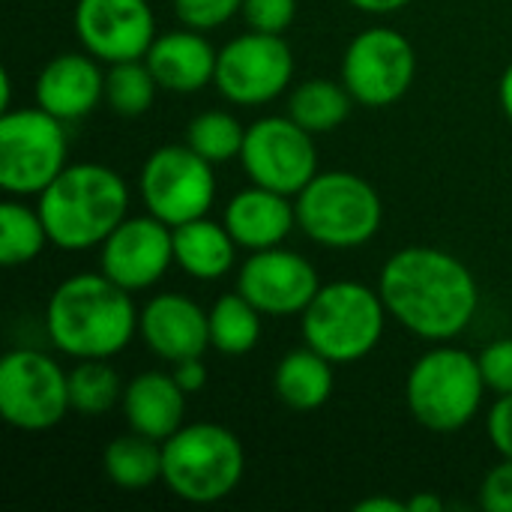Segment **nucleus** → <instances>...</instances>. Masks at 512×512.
Returning <instances> with one entry per match:
<instances>
[{
	"label": "nucleus",
	"mask_w": 512,
	"mask_h": 512,
	"mask_svg": "<svg viewBox=\"0 0 512 512\" xmlns=\"http://www.w3.org/2000/svg\"><path fill=\"white\" fill-rule=\"evenodd\" d=\"M498 99H501V108H504V114L510 117V123H512V63L504 69V75H501Z\"/></svg>",
	"instance_id": "obj_40"
},
{
	"label": "nucleus",
	"mask_w": 512,
	"mask_h": 512,
	"mask_svg": "<svg viewBox=\"0 0 512 512\" xmlns=\"http://www.w3.org/2000/svg\"><path fill=\"white\" fill-rule=\"evenodd\" d=\"M48 243L51 237L36 207H27L21 201L0 204V261L6 267L30 264L42 255Z\"/></svg>",
	"instance_id": "obj_27"
},
{
	"label": "nucleus",
	"mask_w": 512,
	"mask_h": 512,
	"mask_svg": "<svg viewBox=\"0 0 512 512\" xmlns=\"http://www.w3.org/2000/svg\"><path fill=\"white\" fill-rule=\"evenodd\" d=\"M36 210L51 246L63 252L96 249L129 216V186L108 165L75 162L36 195Z\"/></svg>",
	"instance_id": "obj_3"
},
{
	"label": "nucleus",
	"mask_w": 512,
	"mask_h": 512,
	"mask_svg": "<svg viewBox=\"0 0 512 512\" xmlns=\"http://www.w3.org/2000/svg\"><path fill=\"white\" fill-rule=\"evenodd\" d=\"M387 315L390 312L381 291L342 279L321 285L315 300L300 315V333L309 348L336 366L357 363L381 345Z\"/></svg>",
	"instance_id": "obj_6"
},
{
	"label": "nucleus",
	"mask_w": 512,
	"mask_h": 512,
	"mask_svg": "<svg viewBox=\"0 0 512 512\" xmlns=\"http://www.w3.org/2000/svg\"><path fill=\"white\" fill-rule=\"evenodd\" d=\"M354 105L357 102L345 84H336L330 78H309L291 90L288 117L312 135H327L348 120Z\"/></svg>",
	"instance_id": "obj_25"
},
{
	"label": "nucleus",
	"mask_w": 512,
	"mask_h": 512,
	"mask_svg": "<svg viewBox=\"0 0 512 512\" xmlns=\"http://www.w3.org/2000/svg\"><path fill=\"white\" fill-rule=\"evenodd\" d=\"M129 294L102 270L63 279L45 306L51 345L72 360L117 357L138 333V309Z\"/></svg>",
	"instance_id": "obj_2"
},
{
	"label": "nucleus",
	"mask_w": 512,
	"mask_h": 512,
	"mask_svg": "<svg viewBox=\"0 0 512 512\" xmlns=\"http://www.w3.org/2000/svg\"><path fill=\"white\" fill-rule=\"evenodd\" d=\"M174 264V231L156 216H126L99 246V270L126 291L153 288Z\"/></svg>",
	"instance_id": "obj_15"
},
{
	"label": "nucleus",
	"mask_w": 512,
	"mask_h": 512,
	"mask_svg": "<svg viewBox=\"0 0 512 512\" xmlns=\"http://www.w3.org/2000/svg\"><path fill=\"white\" fill-rule=\"evenodd\" d=\"M243 474L246 450L219 423H189L162 441V483L186 504L225 501L240 489Z\"/></svg>",
	"instance_id": "obj_4"
},
{
	"label": "nucleus",
	"mask_w": 512,
	"mask_h": 512,
	"mask_svg": "<svg viewBox=\"0 0 512 512\" xmlns=\"http://www.w3.org/2000/svg\"><path fill=\"white\" fill-rule=\"evenodd\" d=\"M477 360H480L483 381L492 393H498V396L512 393V339L489 342Z\"/></svg>",
	"instance_id": "obj_33"
},
{
	"label": "nucleus",
	"mask_w": 512,
	"mask_h": 512,
	"mask_svg": "<svg viewBox=\"0 0 512 512\" xmlns=\"http://www.w3.org/2000/svg\"><path fill=\"white\" fill-rule=\"evenodd\" d=\"M357 512H408V501H396V498H384V495H372L354 504Z\"/></svg>",
	"instance_id": "obj_38"
},
{
	"label": "nucleus",
	"mask_w": 512,
	"mask_h": 512,
	"mask_svg": "<svg viewBox=\"0 0 512 512\" xmlns=\"http://www.w3.org/2000/svg\"><path fill=\"white\" fill-rule=\"evenodd\" d=\"M480 507L486 512H512V459H501L483 486H480Z\"/></svg>",
	"instance_id": "obj_34"
},
{
	"label": "nucleus",
	"mask_w": 512,
	"mask_h": 512,
	"mask_svg": "<svg viewBox=\"0 0 512 512\" xmlns=\"http://www.w3.org/2000/svg\"><path fill=\"white\" fill-rule=\"evenodd\" d=\"M138 336L165 363L204 357L210 348V315L186 294H159L138 312Z\"/></svg>",
	"instance_id": "obj_17"
},
{
	"label": "nucleus",
	"mask_w": 512,
	"mask_h": 512,
	"mask_svg": "<svg viewBox=\"0 0 512 512\" xmlns=\"http://www.w3.org/2000/svg\"><path fill=\"white\" fill-rule=\"evenodd\" d=\"M72 411L69 372L36 348H12L0 360V414L12 429L48 432Z\"/></svg>",
	"instance_id": "obj_9"
},
{
	"label": "nucleus",
	"mask_w": 512,
	"mask_h": 512,
	"mask_svg": "<svg viewBox=\"0 0 512 512\" xmlns=\"http://www.w3.org/2000/svg\"><path fill=\"white\" fill-rule=\"evenodd\" d=\"M291 78V45L279 33L249 30L219 48L213 84L222 93V99L243 108H258L279 99L288 90Z\"/></svg>",
	"instance_id": "obj_13"
},
{
	"label": "nucleus",
	"mask_w": 512,
	"mask_h": 512,
	"mask_svg": "<svg viewBox=\"0 0 512 512\" xmlns=\"http://www.w3.org/2000/svg\"><path fill=\"white\" fill-rule=\"evenodd\" d=\"M222 222L228 225L240 249L261 252L288 240V234L297 228V210L288 195L252 183L225 204Z\"/></svg>",
	"instance_id": "obj_20"
},
{
	"label": "nucleus",
	"mask_w": 512,
	"mask_h": 512,
	"mask_svg": "<svg viewBox=\"0 0 512 512\" xmlns=\"http://www.w3.org/2000/svg\"><path fill=\"white\" fill-rule=\"evenodd\" d=\"M486 432L492 447L501 453V459H512V393L498 396L486 417Z\"/></svg>",
	"instance_id": "obj_35"
},
{
	"label": "nucleus",
	"mask_w": 512,
	"mask_h": 512,
	"mask_svg": "<svg viewBox=\"0 0 512 512\" xmlns=\"http://www.w3.org/2000/svg\"><path fill=\"white\" fill-rule=\"evenodd\" d=\"M237 291L249 303H255L264 315L285 318V315L306 312V306L321 291V279L309 258L273 246V249L252 252L243 261L237 273Z\"/></svg>",
	"instance_id": "obj_16"
},
{
	"label": "nucleus",
	"mask_w": 512,
	"mask_h": 512,
	"mask_svg": "<svg viewBox=\"0 0 512 512\" xmlns=\"http://www.w3.org/2000/svg\"><path fill=\"white\" fill-rule=\"evenodd\" d=\"M156 78L147 66V60H123L111 63L105 72V102L120 117H138L144 114L156 99Z\"/></svg>",
	"instance_id": "obj_30"
},
{
	"label": "nucleus",
	"mask_w": 512,
	"mask_h": 512,
	"mask_svg": "<svg viewBox=\"0 0 512 512\" xmlns=\"http://www.w3.org/2000/svg\"><path fill=\"white\" fill-rule=\"evenodd\" d=\"M297 228L324 249H360L384 225V204L354 171H318L294 198Z\"/></svg>",
	"instance_id": "obj_5"
},
{
	"label": "nucleus",
	"mask_w": 512,
	"mask_h": 512,
	"mask_svg": "<svg viewBox=\"0 0 512 512\" xmlns=\"http://www.w3.org/2000/svg\"><path fill=\"white\" fill-rule=\"evenodd\" d=\"M171 231H174V264L186 276L198 282H216L234 270L240 246L225 222L198 216L192 222L174 225Z\"/></svg>",
	"instance_id": "obj_22"
},
{
	"label": "nucleus",
	"mask_w": 512,
	"mask_h": 512,
	"mask_svg": "<svg viewBox=\"0 0 512 512\" xmlns=\"http://www.w3.org/2000/svg\"><path fill=\"white\" fill-rule=\"evenodd\" d=\"M63 120L36 108H9L0 114V186L6 195H39L66 162Z\"/></svg>",
	"instance_id": "obj_8"
},
{
	"label": "nucleus",
	"mask_w": 512,
	"mask_h": 512,
	"mask_svg": "<svg viewBox=\"0 0 512 512\" xmlns=\"http://www.w3.org/2000/svg\"><path fill=\"white\" fill-rule=\"evenodd\" d=\"M243 141H246V126L228 111H216V108L201 111L186 126V144L213 165L240 159Z\"/></svg>",
	"instance_id": "obj_29"
},
{
	"label": "nucleus",
	"mask_w": 512,
	"mask_h": 512,
	"mask_svg": "<svg viewBox=\"0 0 512 512\" xmlns=\"http://www.w3.org/2000/svg\"><path fill=\"white\" fill-rule=\"evenodd\" d=\"M417 51L405 33L393 27H369L357 33L342 57V84L363 108L396 105L414 84Z\"/></svg>",
	"instance_id": "obj_12"
},
{
	"label": "nucleus",
	"mask_w": 512,
	"mask_h": 512,
	"mask_svg": "<svg viewBox=\"0 0 512 512\" xmlns=\"http://www.w3.org/2000/svg\"><path fill=\"white\" fill-rule=\"evenodd\" d=\"M171 375H174V381L180 384V390L186 396H195V393H201L207 387V366H204L201 357H186V360L174 363Z\"/></svg>",
	"instance_id": "obj_36"
},
{
	"label": "nucleus",
	"mask_w": 512,
	"mask_h": 512,
	"mask_svg": "<svg viewBox=\"0 0 512 512\" xmlns=\"http://www.w3.org/2000/svg\"><path fill=\"white\" fill-rule=\"evenodd\" d=\"M333 360L318 354L315 348H297L285 354L273 375V390L282 405L291 411H318L330 402L336 387Z\"/></svg>",
	"instance_id": "obj_23"
},
{
	"label": "nucleus",
	"mask_w": 512,
	"mask_h": 512,
	"mask_svg": "<svg viewBox=\"0 0 512 512\" xmlns=\"http://www.w3.org/2000/svg\"><path fill=\"white\" fill-rule=\"evenodd\" d=\"M447 504L432 495V492H417L414 498H408V512H444Z\"/></svg>",
	"instance_id": "obj_39"
},
{
	"label": "nucleus",
	"mask_w": 512,
	"mask_h": 512,
	"mask_svg": "<svg viewBox=\"0 0 512 512\" xmlns=\"http://www.w3.org/2000/svg\"><path fill=\"white\" fill-rule=\"evenodd\" d=\"M207 315H210V348H216L219 354L243 357L255 351V345L261 342L264 312L255 303H249L240 291L222 294Z\"/></svg>",
	"instance_id": "obj_26"
},
{
	"label": "nucleus",
	"mask_w": 512,
	"mask_h": 512,
	"mask_svg": "<svg viewBox=\"0 0 512 512\" xmlns=\"http://www.w3.org/2000/svg\"><path fill=\"white\" fill-rule=\"evenodd\" d=\"M378 291L390 318L426 342L462 336L480 309L474 273L435 246H408L390 255L381 267Z\"/></svg>",
	"instance_id": "obj_1"
},
{
	"label": "nucleus",
	"mask_w": 512,
	"mask_h": 512,
	"mask_svg": "<svg viewBox=\"0 0 512 512\" xmlns=\"http://www.w3.org/2000/svg\"><path fill=\"white\" fill-rule=\"evenodd\" d=\"M486 390L489 387L474 354L453 345H438L411 366L405 402L423 429L447 435L474 423Z\"/></svg>",
	"instance_id": "obj_7"
},
{
	"label": "nucleus",
	"mask_w": 512,
	"mask_h": 512,
	"mask_svg": "<svg viewBox=\"0 0 512 512\" xmlns=\"http://www.w3.org/2000/svg\"><path fill=\"white\" fill-rule=\"evenodd\" d=\"M243 18L249 30L282 36L297 18V0H243Z\"/></svg>",
	"instance_id": "obj_32"
},
{
	"label": "nucleus",
	"mask_w": 512,
	"mask_h": 512,
	"mask_svg": "<svg viewBox=\"0 0 512 512\" xmlns=\"http://www.w3.org/2000/svg\"><path fill=\"white\" fill-rule=\"evenodd\" d=\"M219 51L201 30L183 27L159 33L147 51V66L162 90L171 93H198L216 78Z\"/></svg>",
	"instance_id": "obj_19"
},
{
	"label": "nucleus",
	"mask_w": 512,
	"mask_h": 512,
	"mask_svg": "<svg viewBox=\"0 0 512 512\" xmlns=\"http://www.w3.org/2000/svg\"><path fill=\"white\" fill-rule=\"evenodd\" d=\"M345 3H351L354 9H360L366 15H393L414 0H345Z\"/></svg>",
	"instance_id": "obj_37"
},
{
	"label": "nucleus",
	"mask_w": 512,
	"mask_h": 512,
	"mask_svg": "<svg viewBox=\"0 0 512 512\" xmlns=\"http://www.w3.org/2000/svg\"><path fill=\"white\" fill-rule=\"evenodd\" d=\"M174 12L183 27L192 30H216L243 12V0H174Z\"/></svg>",
	"instance_id": "obj_31"
},
{
	"label": "nucleus",
	"mask_w": 512,
	"mask_h": 512,
	"mask_svg": "<svg viewBox=\"0 0 512 512\" xmlns=\"http://www.w3.org/2000/svg\"><path fill=\"white\" fill-rule=\"evenodd\" d=\"M72 24L84 51L108 66L144 60L159 36L147 0H78Z\"/></svg>",
	"instance_id": "obj_14"
},
{
	"label": "nucleus",
	"mask_w": 512,
	"mask_h": 512,
	"mask_svg": "<svg viewBox=\"0 0 512 512\" xmlns=\"http://www.w3.org/2000/svg\"><path fill=\"white\" fill-rule=\"evenodd\" d=\"M105 477L123 492H144L162 480V441L129 432L117 435L102 456Z\"/></svg>",
	"instance_id": "obj_24"
},
{
	"label": "nucleus",
	"mask_w": 512,
	"mask_h": 512,
	"mask_svg": "<svg viewBox=\"0 0 512 512\" xmlns=\"http://www.w3.org/2000/svg\"><path fill=\"white\" fill-rule=\"evenodd\" d=\"M240 162L255 186L297 198L318 174L315 135L306 132L288 114L261 117L252 126H246Z\"/></svg>",
	"instance_id": "obj_11"
},
{
	"label": "nucleus",
	"mask_w": 512,
	"mask_h": 512,
	"mask_svg": "<svg viewBox=\"0 0 512 512\" xmlns=\"http://www.w3.org/2000/svg\"><path fill=\"white\" fill-rule=\"evenodd\" d=\"M138 189L150 216L171 228L192 222L207 216L216 201L213 162H207L189 144H165L147 156Z\"/></svg>",
	"instance_id": "obj_10"
},
{
	"label": "nucleus",
	"mask_w": 512,
	"mask_h": 512,
	"mask_svg": "<svg viewBox=\"0 0 512 512\" xmlns=\"http://www.w3.org/2000/svg\"><path fill=\"white\" fill-rule=\"evenodd\" d=\"M123 417L132 432L168 441L186 417V393L171 372H141L123 390Z\"/></svg>",
	"instance_id": "obj_21"
},
{
	"label": "nucleus",
	"mask_w": 512,
	"mask_h": 512,
	"mask_svg": "<svg viewBox=\"0 0 512 512\" xmlns=\"http://www.w3.org/2000/svg\"><path fill=\"white\" fill-rule=\"evenodd\" d=\"M93 54H57L51 57L33 84V99L57 120H81L105 99V72Z\"/></svg>",
	"instance_id": "obj_18"
},
{
	"label": "nucleus",
	"mask_w": 512,
	"mask_h": 512,
	"mask_svg": "<svg viewBox=\"0 0 512 512\" xmlns=\"http://www.w3.org/2000/svg\"><path fill=\"white\" fill-rule=\"evenodd\" d=\"M123 381L108 360H78L69 372L72 411L84 417H102L123 402Z\"/></svg>",
	"instance_id": "obj_28"
}]
</instances>
